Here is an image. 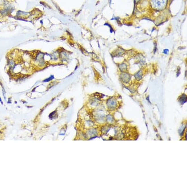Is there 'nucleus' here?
I'll return each mask as SVG.
<instances>
[{
  "label": "nucleus",
  "instance_id": "7ed1b4c3",
  "mask_svg": "<svg viewBox=\"0 0 187 187\" xmlns=\"http://www.w3.org/2000/svg\"><path fill=\"white\" fill-rule=\"evenodd\" d=\"M120 78L124 83H128L130 80V75L127 72H122L120 74Z\"/></svg>",
  "mask_w": 187,
  "mask_h": 187
},
{
  "label": "nucleus",
  "instance_id": "f03ea898",
  "mask_svg": "<svg viewBox=\"0 0 187 187\" xmlns=\"http://www.w3.org/2000/svg\"><path fill=\"white\" fill-rule=\"evenodd\" d=\"M107 105L109 109L114 110L116 107L117 101L116 99L112 97L108 99L107 101Z\"/></svg>",
  "mask_w": 187,
  "mask_h": 187
},
{
  "label": "nucleus",
  "instance_id": "6e6552de",
  "mask_svg": "<svg viewBox=\"0 0 187 187\" xmlns=\"http://www.w3.org/2000/svg\"><path fill=\"white\" fill-rule=\"evenodd\" d=\"M0 13H1V11H0Z\"/></svg>",
  "mask_w": 187,
  "mask_h": 187
},
{
  "label": "nucleus",
  "instance_id": "39448f33",
  "mask_svg": "<svg viewBox=\"0 0 187 187\" xmlns=\"http://www.w3.org/2000/svg\"><path fill=\"white\" fill-rule=\"evenodd\" d=\"M142 76H143V72H142V71L141 70H139L138 72H136L135 74H134L135 78L136 80H141L142 78Z\"/></svg>",
  "mask_w": 187,
  "mask_h": 187
},
{
  "label": "nucleus",
  "instance_id": "0eeeda50",
  "mask_svg": "<svg viewBox=\"0 0 187 187\" xmlns=\"http://www.w3.org/2000/svg\"><path fill=\"white\" fill-rule=\"evenodd\" d=\"M135 2H136V3H138V2H139L140 0H135Z\"/></svg>",
  "mask_w": 187,
  "mask_h": 187
},
{
  "label": "nucleus",
  "instance_id": "20e7f679",
  "mask_svg": "<svg viewBox=\"0 0 187 187\" xmlns=\"http://www.w3.org/2000/svg\"><path fill=\"white\" fill-rule=\"evenodd\" d=\"M118 67L120 69V70L122 72H125V71H127L128 66H127L126 63H125L124 62H123V63H122L119 64Z\"/></svg>",
  "mask_w": 187,
  "mask_h": 187
},
{
  "label": "nucleus",
  "instance_id": "423d86ee",
  "mask_svg": "<svg viewBox=\"0 0 187 187\" xmlns=\"http://www.w3.org/2000/svg\"><path fill=\"white\" fill-rule=\"evenodd\" d=\"M169 52V51L168 49H164V51H163V53L165 54H167Z\"/></svg>",
  "mask_w": 187,
  "mask_h": 187
},
{
  "label": "nucleus",
  "instance_id": "f257e3e1",
  "mask_svg": "<svg viewBox=\"0 0 187 187\" xmlns=\"http://www.w3.org/2000/svg\"><path fill=\"white\" fill-rule=\"evenodd\" d=\"M168 0H151V5L153 9L157 11H162L166 8Z\"/></svg>",
  "mask_w": 187,
  "mask_h": 187
}]
</instances>
